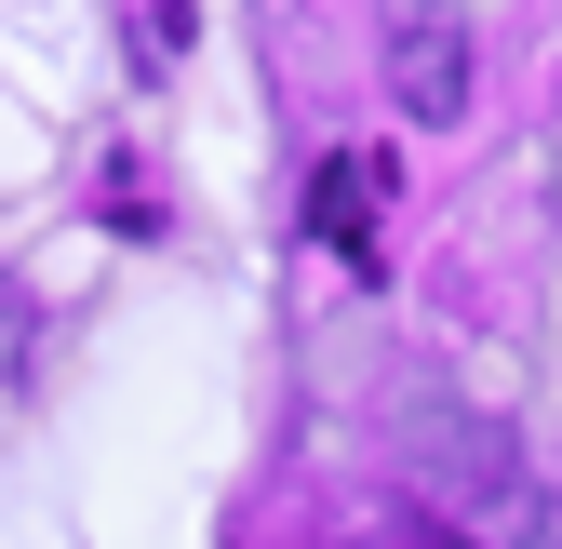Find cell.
<instances>
[{"mask_svg": "<svg viewBox=\"0 0 562 549\" xmlns=\"http://www.w3.org/2000/svg\"><path fill=\"white\" fill-rule=\"evenodd\" d=\"M389 108L402 121H456L469 108V14L456 0H389Z\"/></svg>", "mask_w": 562, "mask_h": 549, "instance_id": "obj_1", "label": "cell"}, {"mask_svg": "<svg viewBox=\"0 0 562 549\" xmlns=\"http://www.w3.org/2000/svg\"><path fill=\"white\" fill-rule=\"evenodd\" d=\"M402 442H415V483L429 496H509L522 483V456H509L496 416H402Z\"/></svg>", "mask_w": 562, "mask_h": 549, "instance_id": "obj_2", "label": "cell"}, {"mask_svg": "<svg viewBox=\"0 0 562 549\" xmlns=\"http://www.w3.org/2000/svg\"><path fill=\"white\" fill-rule=\"evenodd\" d=\"M375 188H389V161H322L308 175V242H335L348 268H375V242H362L375 228Z\"/></svg>", "mask_w": 562, "mask_h": 549, "instance_id": "obj_3", "label": "cell"}, {"mask_svg": "<svg viewBox=\"0 0 562 549\" xmlns=\"http://www.w3.org/2000/svg\"><path fill=\"white\" fill-rule=\"evenodd\" d=\"M362 549H469L456 523H389V536H362Z\"/></svg>", "mask_w": 562, "mask_h": 549, "instance_id": "obj_4", "label": "cell"}, {"mask_svg": "<svg viewBox=\"0 0 562 549\" xmlns=\"http://www.w3.org/2000/svg\"><path fill=\"white\" fill-rule=\"evenodd\" d=\"M14 362H27V295L0 282V376H14Z\"/></svg>", "mask_w": 562, "mask_h": 549, "instance_id": "obj_5", "label": "cell"}, {"mask_svg": "<svg viewBox=\"0 0 562 549\" xmlns=\"http://www.w3.org/2000/svg\"><path fill=\"white\" fill-rule=\"evenodd\" d=\"M509 549H562V509H536V523H522V536H509Z\"/></svg>", "mask_w": 562, "mask_h": 549, "instance_id": "obj_6", "label": "cell"}]
</instances>
